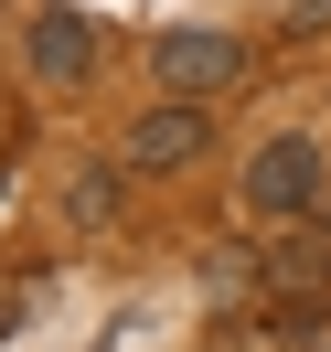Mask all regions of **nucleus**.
<instances>
[{"label":"nucleus","mask_w":331,"mask_h":352,"mask_svg":"<svg viewBox=\"0 0 331 352\" xmlns=\"http://www.w3.org/2000/svg\"><path fill=\"white\" fill-rule=\"evenodd\" d=\"M160 96H182V107H203V96H224V86H246V32H214V22H182V32H160Z\"/></svg>","instance_id":"f257e3e1"},{"label":"nucleus","mask_w":331,"mask_h":352,"mask_svg":"<svg viewBox=\"0 0 331 352\" xmlns=\"http://www.w3.org/2000/svg\"><path fill=\"white\" fill-rule=\"evenodd\" d=\"M310 203H321V150H310V139H267V150L246 160V214L299 224Z\"/></svg>","instance_id":"f03ea898"},{"label":"nucleus","mask_w":331,"mask_h":352,"mask_svg":"<svg viewBox=\"0 0 331 352\" xmlns=\"http://www.w3.org/2000/svg\"><path fill=\"white\" fill-rule=\"evenodd\" d=\"M203 139H214V118L203 107H139L129 118V139H118V171H182V160H203Z\"/></svg>","instance_id":"7ed1b4c3"},{"label":"nucleus","mask_w":331,"mask_h":352,"mask_svg":"<svg viewBox=\"0 0 331 352\" xmlns=\"http://www.w3.org/2000/svg\"><path fill=\"white\" fill-rule=\"evenodd\" d=\"M267 299H278L288 331H310L331 309V224H321V235H288L278 256H267Z\"/></svg>","instance_id":"20e7f679"},{"label":"nucleus","mask_w":331,"mask_h":352,"mask_svg":"<svg viewBox=\"0 0 331 352\" xmlns=\"http://www.w3.org/2000/svg\"><path fill=\"white\" fill-rule=\"evenodd\" d=\"M86 65H96V32L75 22V11H32V75H43V86H75Z\"/></svg>","instance_id":"39448f33"},{"label":"nucleus","mask_w":331,"mask_h":352,"mask_svg":"<svg viewBox=\"0 0 331 352\" xmlns=\"http://www.w3.org/2000/svg\"><path fill=\"white\" fill-rule=\"evenodd\" d=\"M65 214H75V224H107V214H118V171H75Z\"/></svg>","instance_id":"423d86ee"},{"label":"nucleus","mask_w":331,"mask_h":352,"mask_svg":"<svg viewBox=\"0 0 331 352\" xmlns=\"http://www.w3.org/2000/svg\"><path fill=\"white\" fill-rule=\"evenodd\" d=\"M288 32H331V0H288Z\"/></svg>","instance_id":"0eeeda50"},{"label":"nucleus","mask_w":331,"mask_h":352,"mask_svg":"<svg viewBox=\"0 0 331 352\" xmlns=\"http://www.w3.org/2000/svg\"><path fill=\"white\" fill-rule=\"evenodd\" d=\"M321 224H331V203H321Z\"/></svg>","instance_id":"6e6552de"}]
</instances>
